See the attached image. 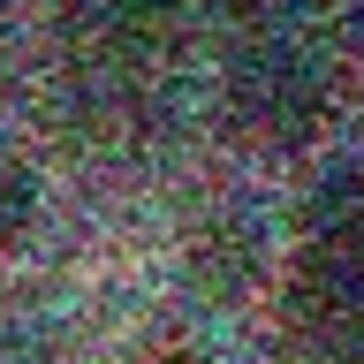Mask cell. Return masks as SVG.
<instances>
[{"label":"cell","instance_id":"cell-1","mask_svg":"<svg viewBox=\"0 0 364 364\" xmlns=\"http://www.w3.org/2000/svg\"><path fill=\"white\" fill-rule=\"evenodd\" d=\"M281 304L318 364H364V167L334 159L296 198Z\"/></svg>","mask_w":364,"mask_h":364},{"label":"cell","instance_id":"cell-2","mask_svg":"<svg viewBox=\"0 0 364 364\" xmlns=\"http://www.w3.org/2000/svg\"><path fill=\"white\" fill-rule=\"evenodd\" d=\"M341 114L326 46L296 38L289 23H250L213 68V122L235 152L250 159H296L318 152Z\"/></svg>","mask_w":364,"mask_h":364},{"label":"cell","instance_id":"cell-3","mask_svg":"<svg viewBox=\"0 0 364 364\" xmlns=\"http://www.w3.org/2000/svg\"><path fill=\"white\" fill-rule=\"evenodd\" d=\"M281 250L289 243L273 235V220L250 198H220V205H205L190 220V235H182V273L213 304H250V296L281 289Z\"/></svg>","mask_w":364,"mask_h":364},{"label":"cell","instance_id":"cell-4","mask_svg":"<svg viewBox=\"0 0 364 364\" xmlns=\"http://www.w3.org/2000/svg\"><path fill=\"white\" fill-rule=\"evenodd\" d=\"M53 8H61V23L107 68H136L182 31V8L190 0H53Z\"/></svg>","mask_w":364,"mask_h":364},{"label":"cell","instance_id":"cell-5","mask_svg":"<svg viewBox=\"0 0 364 364\" xmlns=\"http://www.w3.org/2000/svg\"><path fill=\"white\" fill-rule=\"evenodd\" d=\"M46 220V175L16 136L0 129V266H16Z\"/></svg>","mask_w":364,"mask_h":364},{"label":"cell","instance_id":"cell-6","mask_svg":"<svg viewBox=\"0 0 364 364\" xmlns=\"http://www.w3.org/2000/svg\"><path fill=\"white\" fill-rule=\"evenodd\" d=\"M318 46H326V68H334L341 107L364 114V0H349V8H341V23H334Z\"/></svg>","mask_w":364,"mask_h":364},{"label":"cell","instance_id":"cell-7","mask_svg":"<svg viewBox=\"0 0 364 364\" xmlns=\"http://www.w3.org/2000/svg\"><path fill=\"white\" fill-rule=\"evenodd\" d=\"M0 364H46V349L31 334H0Z\"/></svg>","mask_w":364,"mask_h":364}]
</instances>
